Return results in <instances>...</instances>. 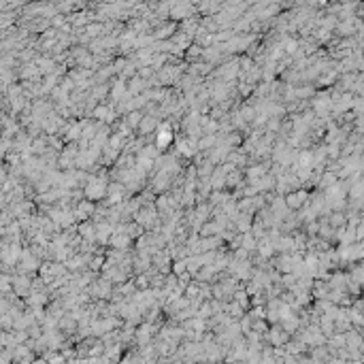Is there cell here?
Returning a JSON list of instances; mask_svg holds the SVG:
<instances>
[{"instance_id":"obj_1","label":"cell","mask_w":364,"mask_h":364,"mask_svg":"<svg viewBox=\"0 0 364 364\" xmlns=\"http://www.w3.org/2000/svg\"><path fill=\"white\" fill-rule=\"evenodd\" d=\"M106 190H109V185L102 181V177H90L83 188V194L87 200H98L106 194Z\"/></svg>"},{"instance_id":"obj_2","label":"cell","mask_w":364,"mask_h":364,"mask_svg":"<svg viewBox=\"0 0 364 364\" xmlns=\"http://www.w3.org/2000/svg\"><path fill=\"white\" fill-rule=\"evenodd\" d=\"M309 202V194L305 190H296V192H290L288 196H286V205L288 209H303L305 205Z\"/></svg>"},{"instance_id":"obj_3","label":"cell","mask_w":364,"mask_h":364,"mask_svg":"<svg viewBox=\"0 0 364 364\" xmlns=\"http://www.w3.org/2000/svg\"><path fill=\"white\" fill-rule=\"evenodd\" d=\"M92 213H96V205H94L92 200H81V202H79V205L75 207V217L81 219V221H83L85 217H90Z\"/></svg>"},{"instance_id":"obj_4","label":"cell","mask_w":364,"mask_h":364,"mask_svg":"<svg viewBox=\"0 0 364 364\" xmlns=\"http://www.w3.org/2000/svg\"><path fill=\"white\" fill-rule=\"evenodd\" d=\"M171 141H173V130L168 128L166 124H164V126L158 130V137H156V147H158V149H166L168 145H171Z\"/></svg>"},{"instance_id":"obj_5","label":"cell","mask_w":364,"mask_h":364,"mask_svg":"<svg viewBox=\"0 0 364 364\" xmlns=\"http://www.w3.org/2000/svg\"><path fill=\"white\" fill-rule=\"evenodd\" d=\"M156 126H158V119L154 115H145L143 122H141V126H139V132L141 135H149V132H154Z\"/></svg>"}]
</instances>
